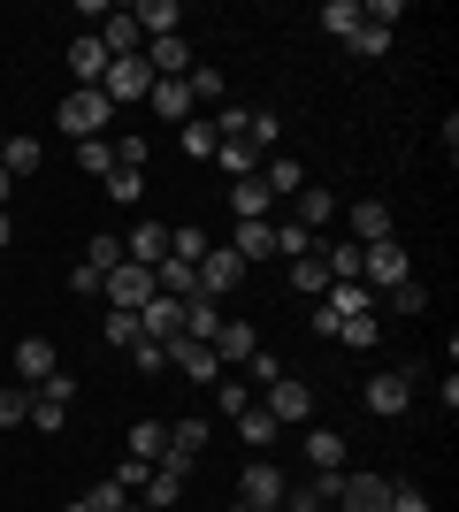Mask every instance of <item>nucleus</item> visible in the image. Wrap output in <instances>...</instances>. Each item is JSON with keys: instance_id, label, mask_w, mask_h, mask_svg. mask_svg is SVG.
I'll list each match as a JSON object with an SVG mask.
<instances>
[{"instance_id": "1", "label": "nucleus", "mask_w": 459, "mask_h": 512, "mask_svg": "<svg viewBox=\"0 0 459 512\" xmlns=\"http://www.w3.org/2000/svg\"><path fill=\"white\" fill-rule=\"evenodd\" d=\"M406 276H414V253H406L398 237H383V245H360V283H368L375 299H383V291H398Z\"/></svg>"}, {"instance_id": "2", "label": "nucleus", "mask_w": 459, "mask_h": 512, "mask_svg": "<svg viewBox=\"0 0 459 512\" xmlns=\"http://www.w3.org/2000/svg\"><path fill=\"white\" fill-rule=\"evenodd\" d=\"M108 115H115V107L100 100L92 85H77V92H69L62 107H54V123H62V138H77V146H85V138H108Z\"/></svg>"}, {"instance_id": "3", "label": "nucleus", "mask_w": 459, "mask_h": 512, "mask_svg": "<svg viewBox=\"0 0 459 512\" xmlns=\"http://www.w3.org/2000/svg\"><path fill=\"white\" fill-rule=\"evenodd\" d=\"M100 299H108V314H138V306H153L161 291H153V268L123 260V268H108V283H100Z\"/></svg>"}, {"instance_id": "4", "label": "nucleus", "mask_w": 459, "mask_h": 512, "mask_svg": "<svg viewBox=\"0 0 459 512\" xmlns=\"http://www.w3.org/2000/svg\"><path fill=\"white\" fill-rule=\"evenodd\" d=\"M153 85H161V77L146 69V54H123V62H108V77H100V100L108 107H138Z\"/></svg>"}, {"instance_id": "5", "label": "nucleus", "mask_w": 459, "mask_h": 512, "mask_svg": "<svg viewBox=\"0 0 459 512\" xmlns=\"http://www.w3.org/2000/svg\"><path fill=\"white\" fill-rule=\"evenodd\" d=\"M192 276H199V299H215V306H222V299H230V291H238V283H245V260L230 253V245H207Z\"/></svg>"}, {"instance_id": "6", "label": "nucleus", "mask_w": 459, "mask_h": 512, "mask_svg": "<svg viewBox=\"0 0 459 512\" xmlns=\"http://www.w3.org/2000/svg\"><path fill=\"white\" fill-rule=\"evenodd\" d=\"M414 375H421V367H398V375H375V383L360 390V406H368L375 421H398V413L414 406Z\"/></svg>"}, {"instance_id": "7", "label": "nucleus", "mask_w": 459, "mask_h": 512, "mask_svg": "<svg viewBox=\"0 0 459 512\" xmlns=\"http://www.w3.org/2000/svg\"><path fill=\"white\" fill-rule=\"evenodd\" d=\"M261 413H268L276 428H299L306 413H314V390H306L299 375H276V383H268V398H261Z\"/></svg>"}, {"instance_id": "8", "label": "nucleus", "mask_w": 459, "mask_h": 512, "mask_svg": "<svg viewBox=\"0 0 459 512\" xmlns=\"http://www.w3.org/2000/svg\"><path fill=\"white\" fill-rule=\"evenodd\" d=\"M199 451H207V421H169V451H161L153 467H169V474H184V482H192Z\"/></svg>"}, {"instance_id": "9", "label": "nucleus", "mask_w": 459, "mask_h": 512, "mask_svg": "<svg viewBox=\"0 0 459 512\" xmlns=\"http://www.w3.org/2000/svg\"><path fill=\"white\" fill-rule=\"evenodd\" d=\"M284 490H291L284 467H268V459H253V467L238 474V505H253V512H276V505H284Z\"/></svg>"}, {"instance_id": "10", "label": "nucleus", "mask_w": 459, "mask_h": 512, "mask_svg": "<svg viewBox=\"0 0 459 512\" xmlns=\"http://www.w3.org/2000/svg\"><path fill=\"white\" fill-rule=\"evenodd\" d=\"M169 367H184V375H192V383H207V390L230 375V367L215 360V344H199V337H176V344H169Z\"/></svg>"}, {"instance_id": "11", "label": "nucleus", "mask_w": 459, "mask_h": 512, "mask_svg": "<svg viewBox=\"0 0 459 512\" xmlns=\"http://www.w3.org/2000/svg\"><path fill=\"white\" fill-rule=\"evenodd\" d=\"M337 512H391V482L383 474H345L337 482Z\"/></svg>"}, {"instance_id": "12", "label": "nucleus", "mask_w": 459, "mask_h": 512, "mask_svg": "<svg viewBox=\"0 0 459 512\" xmlns=\"http://www.w3.org/2000/svg\"><path fill=\"white\" fill-rule=\"evenodd\" d=\"M345 237L352 245H383V237H398V222L383 199H360V207H345Z\"/></svg>"}, {"instance_id": "13", "label": "nucleus", "mask_w": 459, "mask_h": 512, "mask_svg": "<svg viewBox=\"0 0 459 512\" xmlns=\"http://www.w3.org/2000/svg\"><path fill=\"white\" fill-rule=\"evenodd\" d=\"M138 337H146V344H176V337H184V299L138 306Z\"/></svg>"}, {"instance_id": "14", "label": "nucleus", "mask_w": 459, "mask_h": 512, "mask_svg": "<svg viewBox=\"0 0 459 512\" xmlns=\"http://www.w3.org/2000/svg\"><path fill=\"white\" fill-rule=\"evenodd\" d=\"M337 482H345V474H314V482H291L276 512H337Z\"/></svg>"}, {"instance_id": "15", "label": "nucleus", "mask_w": 459, "mask_h": 512, "mask_svg": "<svg viewBox=\"0 0 459 512\" xmlns=\"http://www.w3.org/2000/svg\"><path fill=\"white\" fill-rule=\"evenodd\" d=\"M146 107L161 115V123H192V115H199V100H192V85H184V77H161V85L146 92Z\"/></svg>"}, {"instance_id": "16", "label": "nucleus", "mask_w": 459, "mask_h": 512, "mask_svg": "<svg viewBox=\"0 0 459 512\" xmlns=\"http://www.w3.org/2000/svg\"><path fill=\"white\" fill-rule=\"evenodd\" d=\"M54 367H62V352H54L46 337H16V383H31V390H39L46 375H54Z\"/></svg>"}, {"instance_id": "17", "label": "nucleus", "mask_w": 459, "mask_h": 512, "mask_svg": "<svg viewBox=\"0 0 459 512\" xmlns=\"http://www.w3.org/2000/svg\"><path fill=\"white\" fill-rule=\"evenodd\" d=\"M69 77H77V85H92V92H100V77H108V46L92 39V31H77V39H69Z\"/></svg>"}, {"instance_id": "18", "label": "nucleus", "mask_w": 459, "mask_h": 512, "mask_svg": "<svg viewBox=\"0 0 459 512\" xmlns=\"http://www.w3.org/2000/svg\"><path fill=\"white\" fill-rule=\"evenodd\" d=\"M131 23H138V39H176V31H184V8H176V0H138Z\"/></svg>"}, {"instance_id": "19", "label": "nucleus", "mask_w": 459, "mask_h": 512, "mask_svg": "<svg viewBox=\"0 0 459 512\" xmlns=\"http://www.w3.org/2000/svg\"><path fill=\"white\" fill-rule=\"evenodd\" d=\"M253 352H261L253 321H230V314H222V329H215V360H222V367H245Z\"/></svg>"}, {"instance_id": "20", "label": "nucleus", "mask_w": 459, "mask_h": 512, "mask_svg": "<svg viewBox=\"0 0 459 512\" xmlns=\"http://www.w3.org/2000/svg\"><path fill=\"white\" fill-rule=\"evenodd\" d=\"M123 260H138V268H161V260H169V222H138V230L123 237Z\"/></svg>"}, {"instance_id": "21", "label": "nucleus", "mask_w": 459, "mask_h": 512, "mask_svg": "<svg viewBox=\"0 0 459 512\" xmlns=\"http://www.w3.org/2000/svg\"><path fill=\"white\" fill-rule=\"evenodd\" d=\"M337 214H345V207L329 199V184H306V192L291 199V222H306V230H314V237H322L329 222H337Z\"/></svg>"}, {"instance_id": "22", "label": "nucleus", "mask_w": 459, "mask_h": 512, "mask_svg": "<svg viewBox=\"0 0 459 512\" xmlns=\"http://www.w3.org/2000/svg\"><path fill=\"white\" fill-rule=\"evenodd\" d=\"M306 467L314 474H345V436H337V428H306Z\"/></svg>"}, {"instance_id": "23", "label": "nucleus", "mask_w": 459, "mask_h": 512, "mask_svg": "<svg viewBox=\"0 0 459 512\" xmlns=\"http://www.w3.org/2000/svg\"><path fill=\"white\" fill-rule=\"evenodd\" d=\"M92 39L108 46V62H123V54H146V39H138V23H131V8H115V16L100 23V31H92Z\"/></svg>"}, {"instance_id": "24", "label": "nucleus", "mask_w": 459, "mask_h": 512, "mask_svg": "<svg viewBox=\"0 0 459 512\" xmlns=\"http://www.w3.org/2000/svg\"><path fill=\"white\" fill-rule=\"evenodd\" d=\"M146 69H153V77H192V46H184V31H176V39H146Z\"/></svg>"}, {"instance_id": "25", "label": "nucleus", "mask_w": 459, "mask_h": 512, "mask_svg": "<svg viewBox=\"0 0 459 512\" xmlns=\"http://www.w3.org/2000/svg\"><path fill=\"white\" fill-rule=\"evenodd\" d=\"M268 207H276V199H268L261 176H238V184H230V214H238V222H268Z\"/></svg>"}, {"instance_id": "26", "label": "nucleus", "mask_w": 459, "mask_h": 512, "mask_svg": "<svg viewBox=\"0 0 459 512\" xmlns=\"http://www.w3.org/2000/svg\"><path fill=\"white\" fill-rule=\"evenodd\" d=\"M176 497H184V474H169V467H146V482H138V505H146V512H169Z\"/></svg>"}, {"instance_id": "27", "label": "nucleus", "mask_w": 459, "mask_h": 512, "mask_svg": "<svg viewBox=\"0 0 459 512\" xmlns=\"http://www.w3.org/2000/svg\"><path fill=\"white\" fill-rule=\"evenodd\" d=\"M322 306H329L337 321H352V314H375V291H368V283H329Z\"/></svg>"}, {"instance_id": "28", "label": "nucleus", "mask_w": 459, "mask_h": 512, "mask_svg": "<svg viewBox=\"0 0 459 512\" xmlns=\"http://www.w3.org/2000/svg\"><path fill=\"white\" fill-rule=\"evenodd\" d=\"M261 184H268V199H299L306 192V169L291 161V153H276V161L261 169Z\"/></svg>"}, {"instance_id": "29", "label": "nucleus", "mask_w": 459, "mask_h": 512, "mask_svg": "<svg viewBox=\"0 0 459 512\" xmlns=\"http://www.w3.org/2000/svg\"><path fill=\"white\" fill-rule=\"evenodd\" d=\"M176 146L192 153V161H215V146H222V138H215V115H192V123H176Z\"/></svg>"}, {"instance_id": "30", "label": "nucleus", "mask_w": 459, "mask_h": 512, "mask_svg": "<svg viewBox=\"0 0 459 512\" xmlns=\"http://www.w3.org/2000/svg\"><path fill=\"white\" fill-rule=\"evenodd\" d=\"M230 253H238L245 268H253V260H268V253H276V230H268V222H238V237H230Z\"/></svg>"}, {"instance_id": "31", "label": "nucleus", "mask_w": 459, "mask_h": 512, "mask_svg": "<svg viewBox=\"0 0 459 512\" xmlns=\"http://www.w3.org/2000/svg\"><path fill=\"white\" fill-rule=\"evenodd\" d=\"M215 329H222V306L215 299H184V337L215 344Z\"/></svg>"}, {"instance_id": "32", "label": "nucleus", "mask_w": 459, "mask_h": 512, "mask_svg": "<svg viewBox=\"0 0 459 512\" xmlns=\"http://www.w3.org/2000/svg\"><path fill=\"white\" fill-rule=\"evenodd\" d=\"M39 161H46L39 138H8V146H0V169H8V176H31Z\"/></svg>"}, {"instance_id": "33", "label": "nucleus", "mask_w": 459, "mask_h": 512, "mask_svg": "<svg viewBox=\"0 0 459 512\" xmlns=\"http://www.w3.org/2000/svg\"><path fill=\"white\" fill-rule=\"evenodd\" d=\"M268 230H276V253H284V260H306V253H314V230H306V222H291V214H284V222H268Z\"/></svg>"}, {"instance_id": "34", "label": "nucleus", "mask_w": 459, "mask_h": 512, "mask_svg": "<svg viewBox=\"0 0 459 512\" xmlns=\"http://www.w3.org/2000/svg\"><path fill=\"white\" fill-rule=\"evenodd\" d=\"M161 451H169V421H138L131 428V459H146V467H153Z\"/></svg>"}, {"instance_id": "35", "label": "nucleus", "mask_w": 459, "mask_h": 512, "mask_svg": "<svg viewBox=\"0 0 459 512\" xmlns=\"http://www.w3.org/2000/svg\"><path fill=\"white\" fill-rule=\"evenodd\" d=\"M123 505H131V497H123V482H115V474H108V482H92V490L77 497V505H69V512H123Z\"/></svg>"}, {"instance_id": "36", "label": "nucleus", "mask_w": 459, "mask_h": 512, "mask_svg": "<svg viewBox=\"0 0 459 512\" xmlns=\"http://www.w3.org/2000/svg\"><path fill=\"white\" fill-rule=\"evenodd\" d=\"M322 31L329 39H352L360 31V0H322Z\"/></svg>"}, {"instance_id": "37", "label": "nucleus", "mask_w": 459, "mask_h": 512, "mask_svg": "<svg viewBox=\"0 0 459 512\" xmlns=\"http://www.w3.org/2000/svg\"><path fill=\"white\" fill-rule=\"evenodd\" d=\"M291 291H306V299H322V291H329V268H322V253L291 260Z\"/></svg>"}, {"instance_id": "38", "label": "nucleus", "mask_w": 459, "mask_h": 512, "mask_svg": "<svg viewBox=\"0 0 459 512\" xmlns=\"http://www.w3.org/2000/svg\"><path fill=\"white\" fill-rule=\"evenodd\" d=\"M215 169L230 176V184H238V176H261V153L253 146H215Z\"/></svg>"}, {"instance_id": "39", "label": "nucleus", "mask_w": 459, "mask_h": 512, "mask_svg": "<svg viewBox=\"0 0 459 512\" xmlns=\"http://www.w3.org/2000/svg\"><path fill=\"white\" fill-rule=\"evenodd\" d=\"M238 436H245V444H253V451H268V444H276V436H284V428L268 421L261 406H245V413H238Z\"/></svg>"}, {"instance_id": "40", "label": "nucleus", "mask_w": 459, "mask_h": 512, "mask_svg": "<svg viewBox=\"0 0 459 512\" xmlns=\"http://www.w3.org/2000/svg\"><path fill=\"white\" fill-rule=\"evenodd\" d=\"M108 199L115 207H138L146 199V169H108Z\"/></svg>"}, {"instance_id": "41", "label": "nucleus", "mask_w": 459, "mask_h": 512, "mask_svg": "<svg viewBox=\"0 0 459 512\" xmlns=\"http://www.w3.org/2000/svg\"><path fill=\"white\" fill-rule=\"evenodd\" d=\"M276 130H284V115H276V107H245V138H253V153L276 146Z\"/></svg>"}, {"instance_id": "42", "label": "nucleus", "mask_w": 459, "mask_h": 512, "mask_svg": "<svg viewBox=\"0 0 459 512\" xmlns=\"http://www.w3.org/2000/svg\"><path fill=\"white\" fill-rule=\"evenodd\" d=\"M352 54H360V62H383V54H391V31H383V23H360V31H352Z\"/></svg>"}, {"instance_id": "43", "label": "nucleus", "mask_w": 459, "mask_h": 512, "mask_svg": "<svg viewBox=\"0 0 459 512\" xmlns=\"http://www.w3.org/2000/svg\"><path fill=\"white\" fill-rule=\"evenodd\" d=\"M215 406L230 413V421H238V413L253 406V383H238V375H222V383H215Z\"/></svg>"}, {"instance_id": "44", "label": "nucleus", "mask_w": 459, "mask_h": 512, "mask_svg": "<svg viewBox=\"0 0 459 512\" xmlns=\"http://www.w3.org/2000/svg\"><path fill=\"white\" fill-rule=\"evenodd\" d=\"M375 337H383V314H352L345 329H337V344H360V352H368Z\"/></svg>"}, {"instance_id": "45", "label": "nucleus", "mask_w": 459, "mask_h": 512, "mask_svg": "<svg viewBox=\"0 0 459 512\" xmlns=\"http://www.w3.org/2000/svg\"><path fill=\"white\" fill-rule=\"evenodd\" d=\"M85 268H100V276L123 268V237H92V245H85Z\"/></svg>"}, {"instance_id": "46", "label": "nucleus", "mask_w": 459, "mask_h": 512, "mask_svg": "<svg viewBox=\"0 0 459 512\" xmlns=\"http://www.w3.org/2000/svg\"><path fill=\"white\" fill-rule=\"evenodd\" d=\"M383 299H391V314H429V291H421L414 276L398 283V291H383Z\"/></svg>"}, {"instance_id": "47", "label": "nucleus", "mask_w": 459, "mask_h": 512, "mask_svg": "<svg viewBox=\"0 0 459 512\" xmlns=\"http://www.w3.org/2000/svg\"><path fill=\"white\" fill-rule=\"evenodd\" d=\"M77 169L108 176V169H115V146H108V138H85V146H77Z\"/></svg>"}, {"instance_id": "48", "label": "nucleus", "mask_w": 459, "mask_h": 512, "mask_svg": "<svg viewBox=\"0 0 459 512\" xmlns=\"http://www.w3.org/2000/svg\"><path fill=\"white\" fill-rule=\"evenodd\" d=\"M62 421H69V406H62V398H39V390H31V428H46V436H54Z\"/></svg>"}, {"instance_id": "49", "label": "nucleus", "mask_w": 459, "mask_h": 512, "mask_svg": "<svg viewBox=\"0 0 459 512\" xmlns=\"http://www.w3.org/2000/svg\"><path fill=\"white\" fill-rule=\"evenodd\" d=\"M100 337H108L115 352H131V344H138V314H108V321H100Z\"/></svg>"}, {"instance_id": "50", "label": "nucleus", "mask_w": 459, "mask_h": 512, "mask_svg": "<svg viewBox=\"0 0 459 512\" xmlns=\"http://www.w3.org/2000/svg\"><path fill=\"white\" fill-rule=\"evenodd\" d=\"M199 253H207V237H199V230H169V260H192V268H199Z\"/></svg>"}, {"instance_id": "51", "label": "nucleus", "mask_w": 459, "mask_h": 512, "mask_svg": "<svg viewBox=\"0 0 459 512\" xmlns=\"http://www.w3.org/2000/svg\"><path fill=\"white\" fill-rule=\"evenodd\" d=\"M391 512H437V505H429V490H414V482H391Z\"/></svg>"}, {"instance_id": "52", "label": "nucleus", "mask_w": 459, "mask_h": 512, "mask_svg": "<svg viewBox=\"0 0 459 512\" xmlns=\"http://www.w3.org/2000/svg\"><path fill=\"white\" fill-rule=\"evenodd\" d=\"M31 421V390H0V428Z\"/></svg>"}, {"instance_id": "53", "label": "nucleus", "mask_w": 459, "mask_h": 512, "mask_svg": "<svg viewBox=\"0 0 459 512\" xmlns=\"http://www.w3.org/2000/svg\"><path fill=\"white\" fill-rule=\"evenodd\" d=\"M131 360H138V375H161V367H169V344H146V337H138Z\"/></svg>"}, {"instance_id": "54", "label": "nucleus", "mask_w": 459, "mask_h": 512, "mask_svg": "<svg viewBox=\"0 0 459 512\" xmlns=\"http://www.w3.org/2000/svg\"><path fill=\"white\" fill-rule=\"evenodd\" d=\"M245 375H253V390H268L276 375H284V360H276V352H253V360H245Z\"/></svg>"}, {"instance_id": "55", "label": "nucleus", "mask_w": 459, "mask_h": 512, "mask_svg": "<svg viewBox=\"0 0 459 512\" xmlns=\"http://www.w3.org/2000/svg\"><path fill=\"white\" fill-rule=\"evenodd\" d=\"M184 85H192V100H222V69H192Z\"/></svg>"}, {"instance_id": "56", "label": "nucleus", "mask_w": 459, "mask_h": 512, "mask_svg": "<svg viewBox=\"0 0 459 512\" xmlns=\"http://www.w3.org/2000/svg\"><path fill=\"white\" fill-rule=\"evenodd\" d=\"M100 283H108L100 268H69V291H77V299H100Z\"/></svg>"}, {"instance_id": "57", "label": "nucleus", "mask_w": 459, "mask_h": 512, "mask_svg": "<svg viewBox=\"0 0 459 512\" xmlns=\"http://www.w3.org/2000/svg\"><path fill=\"white\" fill-rule=\"evenodd\" d=\"M39 398H62V406H69V398H77V375H62V367H54V375L39 383Z\"/></svg>"}, {"instance_id": "58", "label": "nucleus", "mask_w": 459, "mask_h": 512, "mask_svg": "<svg viewBox=\"0 0 459 512\" xmlns=\"http://www.w3.org/2000/svg\"><path fill=\"white\" fill-rule=\"evenodd\" d=\"M8 199H16V176H8V169H0V214H8Z\"/></svg>"}, {"instance_id": "59", "label": "nucleus", "mask_w": 459, "mask_h": 512, "mask_svg": "<svg viewBox=\"0 0 459 512\" xmlns=\"http://www.w3.org/2000/svg\"><path fill=\"white\" fill-rule=\"evenodd\" d=\"M8 237H16V222H8V214H0V253H8Z\"/></svg>"}, {"instance_id": "60", "label": "nucleus", "mask_w": 459, "mask_h": 512, "mask_svg": "<svg viewBox=\"0 0 459 512\" xmlns=\"http://www.w3.org/2000/svg\"><path fill=\"white\" fill-rule=\"evenodd\" d=\"M123 512H146V505H138V497H131V505H123Z\"/></svg>"}, {"instance_id": "61", "label": "nucleus", "mask_w": 459, "mask_h": 512, "mask_svg": "<svg viewBox=\"0 0 459 512\" xmlns=\"http://www.w3.org/2000/svg\"><path fill=\"white\" fill-rule=\"evenodd\" d=\"M230 512H253V505H230Z\"/></svg>"}, {"instance_id": "62", "label": "nucleus", "mask_w": 459, "mask_h": 512, "mask_svg": "<svg viewBox=\"0 0 459 512\" xmlns=\"http://www.w3.org/2000/svg\"><path fill=\"white\" fill-rule=\"evenodd\" d=\"M0 146H8V130H0Z\"/></svg>"}]
</instances>
